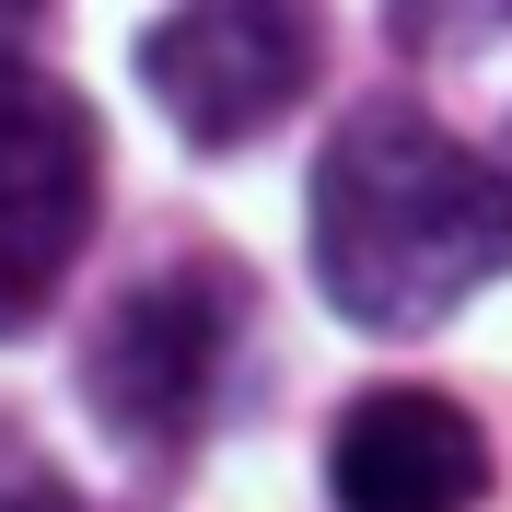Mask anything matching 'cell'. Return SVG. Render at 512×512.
I'll list each match as a JSON object with an SVG mask.
<instances>
[{
  "mask_svg": "<svg viewBox=\"0 0 512 512\" xmlns=\"http://www.w3.org/2000/svg\"><path fill=\"white\" fill-rule=\"evenodd\" d=\"M303 222H315V291L350 326L408 338L512 268V175L478 163L454 128H431L419 105L373 94L338 117Z\"/></svg>",
  "mask_w": 512,
  "mask_h": 512,
  "instance_id": "cell-1",
  "label": "cell"
},
{
  "mask_svg": "<svg viewBox=\"0 0 512 512\" xmlns=\"http://www.w3.org/2000/svg\"><path fill=\"white\" fill-rule=\"evenodd\" d=\"M0 512H94V501H82V489H70L24 431H0Z\"/></svg>",
  "mask_w": 512,
  "mask_h": 512,
  "instance_id": "cell-7",
  "label": "cell"
},
{
  "mask_svg": "<svg viewBox=\"0 0 512 512\" xmlns=\"http://www.w3.org/2000/svg\"><path fill=\"white\" fill-rule=\"evenodd\" d=\"M326 501L338 512H478L489 431L431 384H361L326 419Z\"/></svg>",
  "mask_w": 512,
  "mask_h": 512,
  "instance_id": "cell-5",
  "label": "cell"
},
{
  "mask_svg": "<svg viewBox=\"0 0 512 512\" xmlns=\"http://www.w3.org/2000/svg\"><path fill=\"white\" fill-rule=\"evenodd\" d=\"M233 338H245V280L222 256H175V268H152V280H128L105 303L94 350H82V396H94V419L117 443L175 454L222 396Z\"/></svg>",
  "mask_w": 512,
  "mask_h": 512,
  "instance_id": "cell-2",
  "label": "cell"
},
{
  "mask_svg": "<svg viewBox=\"0 0 512 512\" xmlns=\"http://www.w3.org/2000/svg\"><path fill=\"white\" fill-rule=\"evenodd\" d=\"M140 82L198 152L268 140L315 94V0H175L140 35Z\"/></svg>",
  "mask_w": 512,
  "mask_h": 512,
  "instance_id": "cell-4",
  "label": "cell"
},
{
  "mask_svg": "<svg viewBox=\"0 0 512 512\" xmlns=\"http://www.w3.org/2000/svg\"><path fill=\"white\" fill-rule=\"evenodd\" d=\"M105 210V128L59 70L0 59V338L59 303L70 256Z\"/></svg>",
  "mask_w": 512,
  "mask_h": 512,
  "instance_id": "cell-3",
  "label": "cell"
},
{
  "mask_svg": "<svg viewBox=\"0 0 512 512\" xmlns=\"http://www.w3.org/2000/svg\"><path fill=\"white\" fill-rule=\"evenodd\" d=\"M512 24V0H384V35L408 47V59H466L489 35Z\"/></svg>",
  "mask_w": 512,
  "mask_h": 512,
  "instance_id": "cell-6",
  "label": "cell"
}]
</instances>
